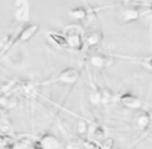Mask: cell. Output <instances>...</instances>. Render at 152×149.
Returning a JSON list of instances; mask_svg holds the SVG:
<instances>
[{
	"mask_svg": "<svg viewBox=\"0 0 152 149\" xmlns=\"http://www.w3.org/2000/svg\"><path fill=\"white\" fill-rule=\"evenodd\" d=\"M150 120H151V117H150V113L147 111H142V110H139L134 118H133V122H134V125L135 128H138L139 130H145L148 124H150Z\"/></svg>",
	"mask_w": 152,
	"mask_h": 149,
	"instance_id": "obj_2",
	"label": "cell"
},
{
	"mask_svg": "<svg viewBox=\"0 0 152 149\" xmlns=\"http://www.w3.org/2000/svg\"><path fill=\"white\" fill-rule=\"evenodd\" d=\"M33 149H45V148L42 145V143H40L39 141H36V142L33 143Z\"/></svg>",
	"mask_w": 152,
	"mask_h": 149,
	"instance_id": "obj_17",
	"label": "cell"
},
{
	"mask_svg": "<svg viewBox=\"0 0 152 149\" xmlns=\"http://www.w3.org/2000/svg\"><path fill=\"white\" fill-rule=\"evenodd\" d=\"M120 101L125 107H128V108H137L138 110L141 105L140 99L137 95H134L133 93H128V92L124 93L120 97Z\"/></svg>",
	"mask_w": 152,
	"mask_h": 149,
	"instance_id": "obj_3",
	"label": "cell"
},
{
	"mask_svg": "<svg viewBox=\"0 0 152 149\" xmlns=\"http://www.w3.org/2000/svg\"><path fill=\"white\" fill-rule=\"evenodd\" d=\"M39 142L42 143V145H43L45 149H58V148H59V141H58L55 136H52V135H50V134L44 135V136L39 139Z\"/></svg>",
	"mask_w": 152,
	"mask_h": 149,
	"instance_id": "obj_8",
	"label": "cell"
},
{
	"mask_svg": "<svg viewBox=\"0 0 152 149\" xmlns=\"http://www.w3.org/2000/svg\"><path fill=\"white\" fill-rule=\"evenodd\" d=\"M13 147L14 142L12 138L0 135V149H13Z\"/></svg>",
	"mask_w": 152,
	"mask_h": 149,
	"instance_id": "obj_11",
	"label": "cell"
},
{
	"mask_svg": "<svg viewBox=\"0 0 152 149\" xmlns=\"http://www.w3.org/2000/svg\"><path fill=\"white\" fill-rule=\"evenodd\" d=\"M112 145H113V139H112V138H107V139L99 147V149H110Z\"/></svg>",
	"mask_w": 152,
	"mask_h": 149,
	"instance_id": "obj_15",
	"label": "cell"
},
{
	"mask_svg": "<svg viewBox=\"0 0 152 149\" xmlns=\"http://www.w3.org/2000/svg\"><path fill=\"white\" fill-rule=\"evenodd\" d=\"M138 12H139V10H138V7L135 6V5H128L125 10H124V12H122V18H124V20L125 21H131V20H134L137 17H138Z\"/></svg>",
	"mask_w": 152,
	"mask_h": 149,
	"instance_id": "obj_9",
	"label": "cell"
},
{
	"mask_svg": "<svg viewBox=\"0 0 152 149\" xmlns=\"http://www.w3.org/2000/svg\"><path fill=\"white\" fill-rule=\"evenodd\" d=\"M80 77V73L75 68H65L57 76H55L52 82H64V83H74Z\"/></svg>",
	"mask_w": 152,
	"mask_h": 149,
	"instance_id": "obj_1",
	"label": "cell"
},
{
	"mask_svg": "<svg viewBox=\"0 0 152 149\" xmlns=\"http://www.w3.org/2000/svg\"><path fill=\"white\" fill-rule=\"evenodd\" d=\"M86 14H87V12L83 7H76V8H72L70 11V15L76 18V19H82L86 17Z\"/></svg>",
	"mask_w": 152,
	"mask_h": 149,
	"instance_id": "obj_14",
	"label": "cell"
},
{
	"mask_svg": "<svg viewBox=\"0 0 152 149\" xmlns=\"http://www.w3.org/2000/svg\"><path fill=\"white\" fill-rule=\"evenodd\" d=\"M15 18L18 20H27L28 18V4L26 0H17L15 2Z\"/></svg>",
	"mask_w": 152,
	"mask_h": 149,
	"instance_id": "obj_4",
	"label": "cell"
},
{
	"mask_svg": "<svg viewBox=\"0 0 152 149\" xmlns=\"http://www.w3.org/2000/svg\"><path fill=\"white\" fill-rule=\"evenodd\" d=\"M49 36H50V38H51V39H52V41H53L56 44L62 45V46L68 45V42H66L65 36H62V35H59V33H55V32L49 33Z\"/></svg>",
	"mask_w": 152,
	"mask_h": 149,
	"instance_id": "obj_12",
	"label": "cell"
},
{
	"mask_svg": "<svg viewBox=\"0 0 152 149\" xmlns=\"http://www.w3.org/2000/svg\"><path fill=\"white\" fill-rule=\"evenodd\" d=\"M91 136L95 139H103L104 138V129L101 125H95L91 129Z\"/></svg>",
	"mask_w": 152,
	"mask_h": 149,
	"instance_id": "obj_13",
	"label": "cell"
},
{
	"mask_svg": "<svg viewBox=\"0 0 152 149\" xmlns=\"http://www.w3.org/2000/svg\"><path fill=\"white\" fill-rule=\"evenodd\" d=\"M37 30H38V25H37V24H27V25H25V26L21 29V31L18 33L17 41H20V42H26V41H28V39L36 33Z\"/></svg>",
	"mask_w": 152,
	"mask_h": 149,
	"instance_id": "obj_5",
	"label": "cell"
},
{
	"mask_svg": "<svg viewBox=\"0 0 152 149\" xmlns=\"http://www.w3.org/2000/svg\"><path fill=\"white\" fill-rule=\"evenodd\" d=\"M65 38H66V42L68 44L71 45V48H75V49H80L82 46V39H81V35H80V31L78 30H71V31H65Z\"/></svg>",
	"mask_w": 152,
	"mask_h": 149,
	"instance_id": "obj_6",
	"label": "cell"
},
{
	"mask_svg": "<svg viewBox=\"0 0 152 149\" xmlns=\"http://www.w3.org/2000/svg\"><path fill=\"white\" fill-rule=\"evenodd\" d=\"M90 63L95 67H106L110 63V57L104 52H94L90 56Z\"/></svg>",
	"mask_w": 152,
	"mask_h": 149,
	"instance_id": "obj_7",
	"label": "cell"
},
{
	"mask_svg": "<svg viewBox=\"0 0 152 149\" xmlns=\"http://www.w3.org/2000/svg\"><path fill=\"white\" fill-rule=\"evenodd\" d=\"M142 63H144V66L147 67L148 69H152V56L144 58V60H142Z\"/></svg>",
	"mask_w": 152,
	"mask_h": 149,
	"instance_id": "obj_16",
	"label": "cell"
},
{
	"mask_svg": "<svg viewBox=\"0 0 152 149\" xmlns=\"http://www.w3.org/2000/svg\"><path fill=\"white\" fill-rule=\"evenodd\" d=\"M101 37H102V36H101V32H100V31H93V32H90V33L87 36V38H86L87 44L90 45V46L96 45V44L100 43Z\"/></svg>",
	"mask_w": 152,
	"mask_h": 149,
	"instance_id": "obj_10",
	"label": "cell"
}]
</instances>
